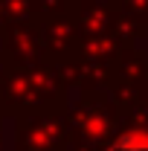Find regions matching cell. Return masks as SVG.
<instances>
[{
	"label": "cell",
	"instance_id": "6da1fadb",
	"mask_svg": "<svg viewBox=\"0 0 148 151\" xmlns=\"http://www.w3.org/2000/svg\"><path fill=\"white\" fill-rule=\"evenodd\" d=\"M111 151H148V131H128L116 137Z\"/></svg>",
	"mask_w": 148,
	"mask_h": 151
}]
</instances>
